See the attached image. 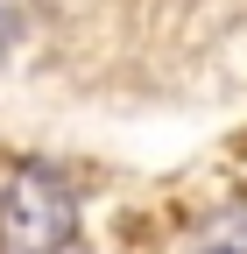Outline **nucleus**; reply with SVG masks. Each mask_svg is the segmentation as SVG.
Here are the masks:
<instances>
[{
    "label": "nucleus",
    "mask_w": 247,
    "mask_h": 254,
    "mask_svg": "<svg viewBox=\"0 0 247 254\" xmlns=\"http://www.w3.org/2000/svg\"><path fill=\"white\" fill-rule=\"evenodd\" d=\"M78 233V198L50 170H14L0 190V254H64Z\"/></svg>",
    "instance_id": "f257e3e1"
},
{
    "label": "nucleus",
    "mask_w": 247,
    "mask_h": 254,
    "mask_svg": "<svg viewBox=\"0 0 247 254\" xmlns=\"http://www.w3.org/2000/svg\"><path fill=\"white\" fill-rule=\"evenodd\" d=\"M198 254H247V205H226L212 226L198 233Z\"/></svg>",
    "instance_id": "f03ea898"
},
{
    "label": "nucleus",
    "mask_w": 247,
    "mask_h": 254,
    "mask_svg": "<svg viewBox=\"0 0 247 254\" xmlns=\"http://www.w3.org/2000/svg\"><path fill=\"white\" fill-rule=\"evenodd\" d=\"M0 50H7V14H0Z\"/></svg>",
    "instance_id": "7ed1b4c3"
}]
</instances>
